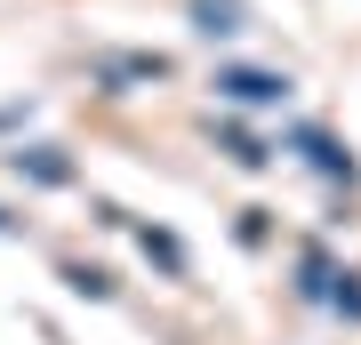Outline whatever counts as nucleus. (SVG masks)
<instances>
[{"label": "nucleus", "instance_id": "nucleus-1", "mask_svg": "<svg viewBox=\"0 0 361 345\" xmlns=\"http://www.w3.org/2000/svg\"><path fill=\"white\" fill-rule=\"evenodd\" d=\"M217 89H225V97H241V104H273V97L289 89V80H273V73H225Z\"/></svg>", "mask_w": 361, "mask_h": 345}, {"label": "nucleus", "instance_id": "nucleus-2", "mask_svg": "<svg viewBox=\"0 0 361 345\" xmlns=\"http://www.w3.org/2000/svg\"><path fill=\"white\" fill-rule=\"evenodd\" d=\"M193 16H201V32H233V25H241L233 0H193Z\"/></svg>", "mask_w": 361, "mask_h": 345}, {"label": "nucleus", "instance_id": "nucleus-3", "mask_svg": "<svg viewBox=\"0 0 361 345\" xmlns=\"http://www.w3.org/2000/svg\"><path fill=\"white\" fill-rule=\"evenodd\" d=\"M0 225H8V217H0Z\"/></svg>", "mask_w": 361, "mask_h": 345}]
</instances>
